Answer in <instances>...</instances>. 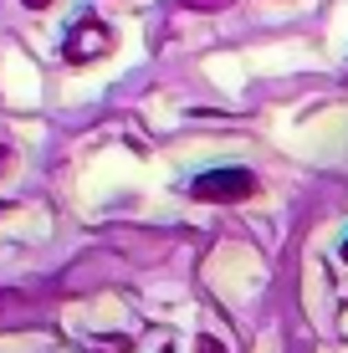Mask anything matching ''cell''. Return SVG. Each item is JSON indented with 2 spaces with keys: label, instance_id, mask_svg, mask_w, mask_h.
Returning a JSON list of instances; mask_svg holds the SVG:
<instances>
[{
  "label": "cell",
  "instance_id": "cell-1",
  "mask_svg": "<svg viewBox=\"0 0 348 353\" xmlns=\"http://www.w3.org/2000/svg\"><path fill=\"white\" fill-rule=\"evenodd\" d=\"M251 190H256V174H251V169H210V174L195 179V200H215V205L251 200Z\"/></svg>",
  "mask_w": 348,
  "mask_h": 353
},
{
  "label": "cell",
  "instance_id": "cell-2",
  "mask_svg": "<svg viewBox=\"0 0 348 353\" xmlns=\"http://www.w3.org/2000/svg\"><path fill=\"white\" fill-rule=\"evenodd\" d=\"M62 52H67V62H72V67H88V62H98V57L113 52V31H108L103 21H92V16H88V21H77V26H72V36H67Z\"/></svg>",
  "mask_w": 348,
  "mask_h": 353
},
{
  "label": "cell",
  "instance_id": "cell-3",
  "mask_svg": "<svg viewBox=\"0 0 348 353\" xmlns=\"http://www.w3.org/2000/svg\"><path fill=\"white\" fill-rule=\"evenodd\" d=\"M179 6L185 10H205L210 16V10H231V0H179Z\"/></svg>",
  "mask_w": 348,
  "mask_h": 353
},
{
  "label": "cell",
  "instance_id": "cell-4",
  "mask_svg": "<svg viewBox=\"0 0 348 353\" xmlns=\"http://www.w3.org/2000/svg\"><path fill=\"white\" fill-rule=\"evenodd\" d=\"M26 6H31V10H46V6H52V0H26Z\"/></svg>",
  "mask_w": 348,
  "mask_h": 353
},
{
  "label": "cell",
  "instance_id": "cell-5",
  "mask_svg": "<svg viewBox=\"0 0 348 353\" xmlns=\"http://www.w3.org/2000/svg\"><path fill=\"white\" fill-rule=\"evenodd\" d=\"M338 256H343V261H348V241H343V251H338Z\"/></svg>",
  "mask_w": 348,
  "mask_h": 353
},
{
  "label": "cell",
  "instance_id": "cell-6",
  "mask_svg": "<svg viewBox=\"0 0 348 353\" xmlns=\"http://www.w3.org/2000/svg\"><path fill=\"white\" fill-rule=\"evenodd\" d=\"M0 169H6V149H0Z\"/></svg>",
  "mask_w": 348,
  "mask_h": 353
}]
</instances>
